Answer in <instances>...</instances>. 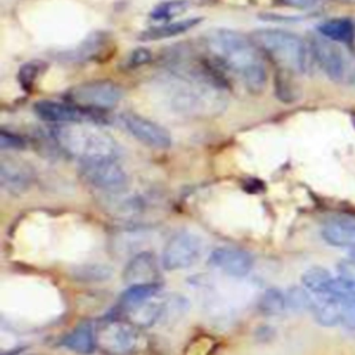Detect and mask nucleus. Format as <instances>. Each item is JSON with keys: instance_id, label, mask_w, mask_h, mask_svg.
Wrapping results in <instances>:
<instances>
[{"instance_id": "1", "label": "nucleus", "mask_w": 355, "mask_h": 355, "mask_svg": "<svg viewBox=\"0 0 355 355\" xmlns=\"http://www.w3.org/2000/svg\"><path fill=\"white\" fill-rule=\"evenodd\" d=\"M159 89L168 105L189 116H212L225 110V80L205 62H173L161 78Z\"/></svg>"}, {"instance_id": "2", "label": "nucleus", "mask_w": 355, "mask_h": 355, "mask_svg": "<svg viewBox=\"0 0 355 355\" xmlns=\"http://www.w3.org/2000/svg\"><path fill=\"white\" fill-rule=\"evenodd\" d=\"M205 44L211 54L240 78L251 93H259L266 85L265 61L252 40L237 31L216 28L205 35Z\"/></svg>"}, {"instance_id": "3", "label": "nucleus", "mask_w": 355, "mask_h": 355, "mask_svg": "<svg viewBox=\"0 0 355 355\" xmlns=\"http://www.w3.org/2000/svg\"><path fill=\"white\" fill-rule=\"evenodd\" d=\"M53 136L58 146L79 158V161L94 159H116L119 146L116 140L107 132L86 123H65L53 130Z\"/></svg>"}, {"instance_id": "4", "label": "nucleus", "mask_w": 355, "mask_h": 355, "mask_svg": "<svg viewBox=\"0 0 355 355\" xmlns=\"http://www.w3.org/2000/svg\"><path fill=\"white\" fill-rule=\"evenodd\" d=\"M254 42L277 64L293 72H305L308 68L306 43L295 33L282 29H258Z\"/></svg>"}, {"instance_id": "5", "label": "nucleus", "mask_w": 355, "mask_h": 355, "mask_svg": "<svg viewBox=\"0 0 355 355\" xmlns=\"http://www.w3.org/2000/svg\"><path fill=\"white\" fill-rule=\"evenodd\" d=\"M65 96L69 103L83 110L104 111L118 105L122 90L111 80H92L72 87Z\"/></svg>"}, {"instance_id": "6", "label": "nucleus", "mask_w": 355, "mask_h": 355, "mask_svg": "<svg viewBox=\"0 0 355 355\" xmlns=\"http://www.w3.org/2000/svg\"><path fill=\"white\" fill-rule=\"evenodd\" d=\"M137 329L128 320H104L96 327L97 345L110 355H129L140 345Z\"/></svg>"}, {"instance_id": "7", "label": "nucleus", "mask_w": 355, "mask_h": 355, "mask_svg": "<svg viewBox=\"0 0 355 355\" xmlns=\"http://www.w3.org/2000/svg\"><path fill=\"white\" fill-rule=\"evenodd\" d=\"M204 254V241L191 232L175 233L162 250V266L166 270H182L194 266Z\"/></svg>"}, {"instance_id": "8", "label": "nucleus", "mask_w": 355, "mask_h": 355, "mask_svg": "<svg viewBox=\"0 0 355 355\" xmlns=\"http://www.w3.org/2000/svg\"><path fill=\"white\" fill-rule=\"evenodd\" d=\"M82 178L93 187L116 194L128 186V175L116 159H94L80 162Z\"/></svg>"}, {"instance_id": "9", "label": "nucleus", "mask_w": 355, "mask_h": 355, "mask_svg": "<svg viewBox=\"0 0 355 355\" xmlns=\"http://www.w3.org/2000/svg\"><path fill=\"white\" fill-rule=\"evenodd\" d=\"M122 126L140 143L153 148H168L172 144L169 132L159 123L135 112L119 115Z\"/></svg>"}, {"instance_id": "10", "label": "nucleus", "mask_w": 355, "mask_h": 355, "mask_svg": "<svg viewBox=\"0 0 355 355\" xmlns=\"http://www.w3.org/2000/svg\"><path fill=\"white\" fill-rule=\"evenodd\" d=\"M311 50L320 69L331 80H343L345 78L348 62L338 44L323 36H315L311 42Z\"/></svg>"}, {"instance_id": "11", "label": "nucleus", "mask_w": 355, "mask_h": 355, "mask_svg": "<svg viewBox=\"0 0 355 355\" xmlns=\"http://www.w3.org/2000/svg\"><path fill=\"white\" fill-rule=\"evenodd\" d=\"M208 265L229 277H244L252 266L254 259L248 251L236 247H216L208 257Z\"/></svg>"}, {"instance_id": "12", "label": "nucleus", "mask_w": 355, "mask_h": 355, "mask_svg": "<svg viewBox=\"0 0 355 355\" xmlns=\"http://www.w3.org/2000/svg\"><path fill=\"white\" fill-rule=\"evenodd\" d=\"M33 112L44 122L51 123H89L92 116L87 110H83L69 101H58L51 98H42L33 104Z\"/></svg>"}, {"instance_id": "13", "label": "nucleus", "mask_w": 355, "mask_h": 355, "mask_svg": "<svg viewBox=\"0 0 355 355\" xmlns=\"http://www.w3.org/2000/svg\"><path fill=\"white\" fill-rule=\"evenodd\" d=\"M122 277L126 286L159 283L161 275L155 255L150 251L135 254L126 263Z\"/></svg>"}, {"instance_id": "14", "label": "nucleus", "mask_w": 355, "mask_h": 355, "mask_svg": "<svg viewBox=\"0 0 355 355\" xmlns=\"http://www.w3.org/2000/svg\"><path fill=\"white\" fill-rule=\"evenodd\" d=\"M111 39L105 32H93L86 36L76 47L69 51H65L64 58L72 62H86L92 60H98L101 54L108 50Z\"/></svg>"}, {"instance_id": "15", "label": "nucleus", "mask_w": 355, "mask_h": 355, "mask_svg": "<svg viewBox=\"0 0 355 355\" xmlns=\"http://www.w3.org/2000/svg\"><path fill=\"white\" fill-rule=\"evenodd\" d=\"M0 180L3 189L12 194H21L32 183L31 171L15 159H1Z\"/></svg>"}, {"instance_id": "16", "label": "nucleus", "mask_w": 355, "mask_h": 355, "mask_svg": "<svg viewBox=\"0 0 355 355\" xmlns=\"http://www.w3.org/2000/svg\"><path fill=\"white\" fill-rule=\"evenodd\" d=\"M62 345L79 355L93 354L97 347L96 327L89 322L78 324L62 338Z\"/></svg>"}, {"instance_id": "17", "label": "nucleus", "mask_w": 355, "mask_h": 355, "mask_svg": "<svg viewBox=\"0 0 355 355\" xmlns=\"http://www.w3.org/2000/svg\"><path fill=\"white\" fill-rule=\"evenodd\" d=\"M343 302L344 298H337L331 295H319L313 300L312 313L315 320L322 326H336L341 323L343 318Z\"/></svg>"}, {"instance_id": "18", "label": "nucleus", "mask_w": 355, "mask_h": 355, "mask_svg": "<svg viewBox=\"0 0 355 355\" xmlns=\"http://www.w3.org/2000/svg\"><path fill=\"white\" fill-rule=\"evenodd\" d=\"M200 21H201V18H187V19L164 22L161 25H157L154 28L143 31L139 35V39L144 40V42H153V40L173 37V36H178V35L191 31L196 25H198Z\"/></svg>"}, {"instance_id": "19", "label": "nucleus", "mask_w": 355, "mask_h": 355, "mask_svg": "<svg viewBox=\"0 0 355 355\" xmlns=\"http://www.w3.org/2000/svg\"><path fill=\"white\" fill-rule=\"evenodd\" d=\"M318 32L334 43H349L354 39L355 28L348 18H331L319 24Z\"/></svg>"}, {"instance_id": "20", "label": "nucleus", "mask_w": 355, "mask_h": 355, "mask_svg": "<svg viewBox=\"0 0 355 355\" xmlns=\"http://www.w3.org/2000/svg\"><path fill=\"white\" fill-rule=\"evenodd\" d=\"M322 237L336 247H355V225L347 222H327L322 229Z\"/></svg>"}, {"instance_id": "21", "label": "nucleus", "mask_w": 355, "mask_h": 355, "mask_svg": "<svg viewBox=\"0 0 355 355\" xmlns=\"http://www.w3.org/2000/svg\"><path fill=\"white\" fill-rule=\"evenodd\" d=\"M333 276L330 275V272L322 266H312L309 269H306L302 273V286L318 295H324L329 287V283L331 282Z\"/></svg>"}, {"instance_id": "22", "label": "nucleus", "mask_w": 355, "mask_h": 355, "mask_svg": "<svg viewBox=\"0 0 355 355\" xmlns=\"http://www.w3.org/2000/svg\"><path fill=\"white\" fill-rule=\"evenodd\" d=\"M286 306H287L286 294H283V291L275 287L265 290L258 301L259 311L268 316L280 315L286 309Z\"/></svg>"}, {"instance_id": "23", "label": "nucleus", "mask_w": 355, "mask_h": 355, "mask_svg": "<svg viewBox=\"0 0 355 355\" xmlns=\"http://www.w3.org/2000/svg\"><path fill=\"white\" fill-rule=\"evenodd\" d=\"M159 288H161V283L128 286V288L121 295L122 308H128V306L140 304V302L159 294Z\"/></svg>"}, {"instance_id": "24", "label": "nucleus", "mask_w": 355, "mask_h": 355, "mask_svg": "<svg viewBox=\"0 0 355 355\" xmlns=\"http://www.w3.org/2000/svg\"><path fill=\"white\" fill-rule=\"evenodd\" d=\"M189 6L190 3L187 0H166L158 3L150 11V18L158 22H169L172 18L183 14Z\"/></svg>"}, {"instance_id": "25", "label": "nucleus", "mask_w": 355, "mask_h": 355, "mask_svg": "<svg viewBox=\"0 0 355 355\" xmlns=\"http://www.w3.org/2000/svg\"><path fill=\"white\" fill-rule=\"evenodd\" d=\"M44 67L46 65L39 60H33V61H29V62H25L24 65H21L18 75H17L21 87L25 90H31L35 86V82L37 80L40 73L43 72Z\"/></svg>"}, {"instance_id": "26", "label": "nucleus", "mask_w": 355, "mask_h": 355, "mask_svg": "<svg viewBox=\"0 0 355 355\" xmlns=\"http://www.w3.org/2000/svg\"><path fill=\"white\" fill-rule=\"evenodd\" d=\"M287 306L295 311H304V309H311L313 304V298L311 297L309 291L302 287H291L287 294Z\"/></svg>"}, {"instance_id": "27", "label": "nucleus", "mask_w": 355, "mask_h": 355, "mask_svg": "<svg viewBox=\"0 0 355 355\" xmlns=\"http://www.w3.org/2000/svg\"><path fill=\"white\" fill-rule=\"evenodd\" d=\"M0 147L3 150H7V148L8 150H19V148L25 147V140L18 133L1 129V132H0Z\"/></svg>"}, {"instance_id": "28", "label": "nucleus", "mask_w": 355, "mask_h": 355, "mask_svg": "<svg viewBox=\"0 0 355 355\" xmlns=\"http://www.w3.org/2000/svg\"><path fill=\"white\" fill-rule=\"evenodd\" d=\"M341 324L349 330H355V297L344 298Z\"/></svg>"}, {"instance_id": "29", "label": "nucleus", "mask_w": 355, "mask_h": 355, "mask_svg": "<svg viewBox=\"0 0 355 355\" xmlns=\"http://www.w3.org/2000/svg\"><path fill=\"white\" fill-rule=\"evenodd\" d=\"M153 54L148 49L144 47H139L136 50H133L129 57H128V67L129 68H139L141 65H146L151 61Z\"/></svg>"}, {"instance_id": "30", "label": "nucleus", "mask_w": 355, "mask_h": 355, "mask_svg": "<svg viewBox=\"0 0 355 355\" xmlns=\"http://www.w3.org/2000/svg\"><path fill=\"white\" fill-rule=\"evenodd\" d=\"M110 273L111 272L105 266L90 265V266H83L80 276L87 277L89 280H101V279H107L110 276Z\"/></svg>"}, {"instance_id": "31", "label": "nucleus", "mask_w": 355, "mask_h": 355, "mask_svg": "<svg viewBox=\"0 0 355 355\" xmlns=\"http://www.w3.org/2000/svg\"><path fill=\"white\" fill-rule=\"evenodd\" d=\"M337 270L343 279L355 284V261L352 259L340 261L337 263Z\"/></svg>"}, {"instance_id": "32", "label": "nucleus", "mask_w": 355, "mask_h": 355, "mask_svg": "<svg viewBox=\"0 0 355 355\" xmlns=\"http://www.w3.org/2000/svg\"><path fill=\"white\" fill-rule=\"evenodd\" d=\"M283 4L294 7V8H301V10H306V8H312L318 0H280Z\"/></svg>"}, {"instance_id": "33", "label": "nucleus", "mask_w": 355, "mask_h": 355, "mask_svg": "<svg viewBox=\"0 0 355 355\" xmlns=\"http://www.w3.org/2000/svg\"><path fill=\"white\" fill-rule=\"evenodd\" d=\"M349 259L355 261V247H352V248L349 250Z\"/></svg>"}]
</instances>
